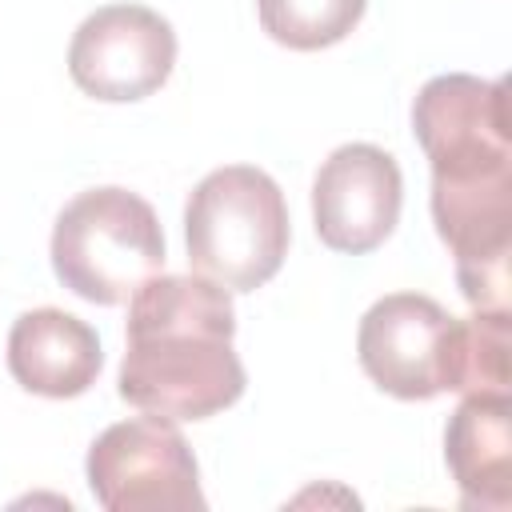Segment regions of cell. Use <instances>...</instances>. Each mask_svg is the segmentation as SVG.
I'll list each match as a JSON object with an SVG mask.
<instances>
[{
	"mask_svg": "<svg viewBox=\"0 0 512 512\" xmlns=\"http://www.w3.org/2000/svg\"><path fill=\"white\" fill-rule=\"evenodd\" d=\"M444 460L460 504L476 512L512 508V400L508 392H468L444 428Z\"/></svg>",
	"mask_w": 512,
	"mask_h": 512,
	"instance_id": "obj_10",
	"label": "cell"
},
{
	"mask_svg": "<svg viewBox=\"0 0 512 512\" xmlns=\"http://www.w3.org/2000/svg\"><path fill=\"white\" fill-rule=\"evenodd\" d=\"M228 288L208 276H152L132 292L120 396L164 420H208L244 396Z\"/></svg>",
	"mask_w": 512,
	"mask_h": 512,
	"instance_id": "obj_2",
	"label": "cell"
},
{
	"mask_svg": "<svg viewBox=\"0 0 512 512\" xmlns=\"http://www.w3.org/2000/svg\"><path fill=\"white\" fill-rule=\"evenodd\" d=\"M404 204L400 164L376 144H340L312 180L316 236L332 252L364 256L380 248Z\"/></svg>",
	"mask_w": 512,
	"mask_h": 512,
	"instance_id": "obj_8",
	"label": "cell"
},
{
	"mask_svg": "<svg viewBox=\"0 0 512 512\" xmlns=\"http://www.w3.org/2000/svg\"><path fill=\"white\" fill-rule=\"evenodd\" d=\"M412 132L432 164V224L456 256V284L480 312H508L512 128L508 84L432 76L412 100Z\"/></svg>",
	"mask_w": 512,
	"mask_h": 512,
	"instance_id": "obj_1",
	"label": "cell"
},
{
	"mask_svg": "<svg viewBox=\"0 0 512 512\" xmlns=\"http://www.w3.org/2000/svg\"><path fill=\"white\" fill-rule=\"evenodd\" d=\"M448 316L424 292L380 296L356 332V356L368 380L396 400H432L448 392Z\"/></svg>",
	"mask_w": 512,
	"mask_h": 512,
	"instance_id": "obj_7",
	"label": "cell"
},
{
	"mask_svg": "<svg viewBox=\"0 0 512 512\" xmlns=\"http://www.w3.org/2000/svg\"><path fill=\"white\" fill-rule=\"evenodd\" d=\"M368 0H256L260 28L296 52L340 44L364 16Z\"/></svg>",
	"mask_w": 512,
	"mask_h": 512,
	"instance_id": "obj_12",
	"label": "cell"
},
{
	"mask_svg": "<svg viewBox=\"0 0 512 512\" xmlns=\"http://www.w3.org/2000/svg\"><path fill=\"white\" fill-rule=\"evenodd\" d=\"M104 352L92 324L64 308H32L8 332V372L24 392L48 400L84 396L100 376Z\"/></svg>",
	"mask_w": 512,
	"mask_h": 512,
	"instance_id": "obj_9",
	"label": "cell"
},
{
	"mask_svg": "<svg viewBox=\"0 0 512 512\" xmlns=\"http://www.w3.org/2000/svg\"><path fill=\"white\" fill-rule=\"evenodd\" d=\"M52 268L80 300L124 304L164 268V228L144 196L116 184L88 188L56 216Z\"/></svg>",
	"mask_w": 512,
	"mask_h": 512,
	"instance_id": "obj_4",
	"label": "cell"
},
{
	"mask_svg": "<svg viewBox=\"0 0 512 512\" xmlns=\"http://www.w3.org/2000/svg\"><path fill=\"white\" fill-rule=\"evenodd\" d=\"M176 64L172 24L144 4H104L80 20L68 44V72L76 88L104 104H132L152 96Z\"/></svg>",
	"mask_w": 512,
	"mask_h": 512,
	"instance_id": "obj_6",
	"label": "cell"
},
{
	"mask_svg": "<svg viewBox=\"0 0 512 512\" xmlns=\"http://www.w3.org/2000/svg\"><path fill=\"white\" fill-rule=\"evenodd\" d=\"M288 240L292 228L284 192L256 164H224L188 192V264L228 292L264 288L280 272Z\"/></svg>",
	"mask_w": 512,
	"mask_h": 512,
	"instance_id": "obj_3",
	"label": "cell"
},
{
	"mask_svg": "<svg viewBox=\"0 0 512 512\" xmlns=\"http://www.w3.org/2000/svg\"><path fill=\"white\" fill-rule=\"evenodd\" d=\"M508 348L512 320L508 312H472L456 316L448 336V392H508Z\"/></svg>",
	"mask_w": 512,
	"mask_h": 512,
	"instance_id": "obj_11",
	"label": "cell"
},
{
	"mask_svg": "<svg viewBox=\"0 0 512 512\" xmlns=\"http://www.w3.org/2000/svg\"><path fill=\"white\" fill-rule=\"evenodd\" d=\"M84 472L96 504L108 512H192L208 504L176 420L152 412L104 428L88 448Z\"/></svg>",
	"mask_w": 512,
	"mask_h": 512,
	"instance_id": "obj_5",
	"label": "cell"
}]
</instances>
